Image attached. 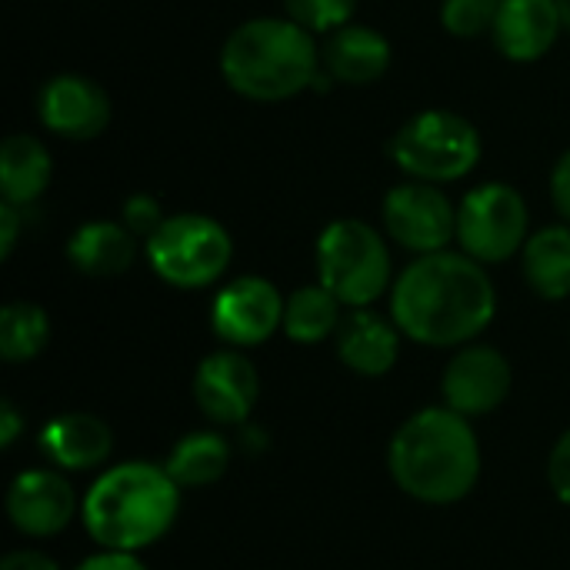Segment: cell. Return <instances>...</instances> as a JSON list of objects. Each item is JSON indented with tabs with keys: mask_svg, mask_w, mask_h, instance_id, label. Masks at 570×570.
<instances>
[{
	"mask_svg": "<svg viewBox=\"0 0 570 570\" xmlns=\"http://www.w3.org/2000/svg\"><path fill=\"white\" fill-rule=\"evenodd\" d=\"M401 341H404V334L394 324V317L391 314L384 317L371 307L351 311L334 337L341 364L361 377L391 374L401 357Z\"/></svg>",
	"mask_w": 570,
	"mask_h": 570,
	"instance_id": "obj_17",
	"label": "cell"
},
{
	"mask_svg": "<svg viewBox=\"0 0 570 570\" xmlns=\"http://www.w3.org/2000/svg\"><path fill=\"white\" fill-rule=\"evenodd\" d=\"M548 190H551V204L554 210L561 214V220L570 224V147L558 157V164L551 167V180H548Z\"/></svg>",
	"mask_w": 570,
	"mask_h": 570,
	"instance_id": "obj_29",
	"label": "cell"
},
{
	"mask_svg": "<svg viewBox=\"0 0 570 570\" xmlns=\"http://www.w3.org/2000/svg\"><path fill=\"white\" fill-rule=\"evenodd\" d=\"M564 33L558 0H501L491 40L501 57L514 63H534L554 50Z\"/></svg>",
	"mask_w": 570,
	"mask_h": 570,
	"instance_id": "obj_15",
	"label": "cell"
},
{
	"mask_svg": "<svg viewBox=\"0 0 570 570\" xmlns=\"http://www.w3.org/2000/svg\"><path fill=\"white\" fill-rule=\"evenodd\" d=\"M230 458H234V451H230L224 434H217V431H190L170 448L164 468L177 481L180 491H194V488L217 484L227 474Z\"/></svg>",
	"mask_w": 570,
	"mask_h": 570,
	"instance_id": "obj_22",
	"label": "cell"
},
{
	"mask_svg": "<svg viewBox=\"0 0 570 570\" xmlns=\"http://www.w3.org/2000/svg\"><path fill=\"white\" fill-rule=\"evenodd\" d=\"M387 297L401 334L424 347H464L498 314V291L488 267L454 247L414 257Z\"/></svg>",
	"mask_w": 570,
	"mask_h": 570,
	"instance_id": "obj_1",
	"label": "cell"
},
{
	"mask_svg": "<svg viewBox=\"0 0 570 570\" xmlns=\"http://www.w3.org/2000/svg\"><path fill=\"white\" fill-rule=\"evenodd\" d=\"M284 304L287 297L274 281L261 274H240L214 294L210 327L227 347H261L284 327Z\"/></svg>",
	"mask_w": 570,
	"mask_h": 570,
	"instance_id": "obj_10",
	"label": "cell"
},
{
	"mask_svg": "<svg viewBox=\"0 0 570 570\" xmlns=\"http://www.w3.org/2000/svg\"><path fill=\"white\" fill-rule=\"evenodd\" d=\"M80 521L100 551L140 554L157 544L180 514V488L164 464L124 461L97 474L80 498Z\"/></svg>",
	"mask_w": 570,
	"mask_h": 570,
	"instance_id": "obj_4",
	"label": "cell"
},
{
	"mask_svg": "<svg viewBox=\"0 0 570 570\" xmlns=\"http://www.w3.org/2000/svg\"><path fill=\"white\" fill-rule=\"evenodd\" d=\"M387 234L361 217H337L317 234V281L347 307H374L394 287Z\"/></svg>",
	"mask_w": 570,
	"mask_h": 570,
	"instance_id": "obj_5",
	"label": "cell"
},
{
	"mask_svg": "<svg viewBox=\"0 0 570 570\" xmlns=\"http://www.w3.org/2000/svg\"><path fill=\"white\" fill-rule=\"evenodd\" d=\"M20 224H23V210L0 200V257L10 261L13 247H17V237H20Z\"/></svg>",
	"mask_w": 570,
	"mask_h": 570,
	"instance_id": "obj_30",
	"label": "cell"
},
{
	"mask_svg": "<svg viewBox=\"0 0 570 570\" xmlns=\"http://www.w3.org/2000/svg\"><path fill=\"white\" fill-rule=\"evenodd\" d=\"M0 570H60V564L50 554H43V551L23 548V551H10L0 561Z\"/></svg>",
	"mask_w": 570,
	"mask_h": 570,
	"instance_id": "obj_32",
	"label": "cell"
},
{
	"mask_svg": "<svg viewBox=\"0 0 570 570\" xmlns=\"http://www.w3.org/2000/svg\"><path fill=\"white\" fill-rule=\"evenodd\" d=\"M357 0H284V13L307 27L311 33H334L337 27L351 23Z\"/></svg>",
	"mask_w": 570,
	"mask_h": 570,
	"instance_id": "obj_26",
	"label": "cell"
},
{
	"mask_svg": "<svg viewBox=\"0 0 570 570\" xmlns=\"http://www.w3.org/2000/svg\"><path fill=\"white\" fill-rule=\"evenodd\" d=\"M261 397V374L254 361L237 347L207 354L194 371V404L210 424L240 428Z\"/></svg>",
	"mask_w": 570,
	"mask_h": 570,
	"instance_id": "obj_12",
	"label": "cell"
},
{
	"mask_svg": "<svg viewBox=\"0 0 570 570\" xmlns=\"http://www.w3.org/2000/svg\"><path fill=\"white\" fill-rule=\"evenodd\" d=\"M387 471L421 504L448 508L464 501L481 481V444L471 417L448 404L411 414L387 444Z\"/></svg>",
	"mask_w": 570,
	"mask_h": 570,
	"instance_id": "obj_2",
	"label": "cell"
},
{
	"mask_svg": "<svg viewBox=\"0 0 570 570\" xmlns=\"http://www.w3.org/2000/svg\"><path fill=\"white\" fill-rule=\"evenodd\" d=\"M514 387V371L511 361L481 341H471L454 351L441 374V397L451 411L464 417H488L494 414Z\"/></svg>",
	"mask_w": 570,
	"mask_h": 570,
	"instance_id": "obj_11",
	"label": "cell"
},
{
	"mask_svg": "<svg viewBox=\"0 0 570 570\" xmlns=\"http://www.w3.org/2000/svg\"><path fill=\"white\" fill-rule=\"evenodd\" d=\"M481 157L484 137L474 120L444 107H431L407 117L391 140V160L401 174L441 187L474 174Z\"/></svg>",
	"mask_w": 570,
	"mask_h": 570,
	"instance_id": "obj_6",
	"label": "cell"
},
{
	"mask_svg": "<svg viewBox=\"0 0 570 570\" xmlns=\"http://www.w3.org/2000/svg\"><path fill=\"white\" fill-rule=\"evenodd\" d=\"M120 220H124V227H127L137 240H147V237L167 220V214H164V204H160L154 194H130V197L120 204Z\"/></svg>",
	"mask_w": 570,
	"mask_h": 570,
	"instance_id": "obj_27",
	"label": "cell"
},
{
	"mask_svg": "<svg viewBox=\"0 0 570 570\" xmlns=\"http://www.w3.org/2000/svg\"><path fill=\"white\" fill-rule=\"evenodd\" d=\"M50 344V317L33 301H10L0 311V357L7 364H30Z\"/></svg>",
	"mask_w": 570,
	"mask_h": 570,
	"instance_id": "obj_24",
	"label": "cell"
},
{
	"mask_svg": "<svg viewBox=\"0 0 570 570\" xmlns=\"http://www.w3.org/2000/svg\"><path fill=\"white\" fill-rule=\"evenodd\" d=\"M381 224L384 234L407 254H438L458 240V204L441 184L407 177L384 194Z\"/></svg>",
	"mask_w": 570,
	"mask_h": 570,
	"instance_id": "obj_9",
	"label": "cell"
},
{
	"mask_svg": "<svg viewBox=\"0 0 570 570\" xmlns=\"http://www.w3.org/2000/svg\"><path fill=\"white\" fill-rule=\"evenodd\" d=\"M531 210L524 194L504 180H484L458 200V250L478 264H504L524 250Z\"/></svg>",
	"mask_w": 570,
	"mask_h": 570,
	"instance_id": "obj_8",
	"label": "cell"
},
{
	"mask_svg": "<svg viewBox=\"0 0 570 570\" xmlns=\"http://www.w3.org/2000/svg\"><path fill=\"white\" fill-rule=\"evenodd\" d=\"M53 180V157L33 134H7L0 144V197L20 210L33 207Z\"/></svg>",
	"mask_w": 570,
	"mask_h": 570,
	"instance_id": "obj_20",
	"label": "cell"
},
{
	"mask_svg": "<svg viewBox=\"0 0 570 570\" xmlns=\"http://www.w3.org/2000/svg\"><path fill=\"white\" fill-rule=\"evenodd\" d=\"M521 274L544 301L570 297V224H548L531 230L521 250Z\"/></svg>",
	"mask_w": 570,
	"mask_h": 570,
	"instance_id": "obj_21",
	"label": "cell"
},
{
	"mask_svg": "<svg viewBox=\"0 0 570 570\" xmlns=\"http://www.w3.org/2000/svg\"><path fill=\"white\" fill-rule=\"evenodd\" d=\"M40 451L50 461V468H57L63 474L97 471L114 451V431L97 414L67 411L43 424Z\"/></svg>",
	"mask_w": 570,
	"mask_h": 570,
	"instance_id": "obj_16",
	"label": "cell"
},
{
	"mask_svg": "<svg viewBox=\"0 0 570 570\" xmlns=\"http://www.w3.org/2000/svg\"><path fill=\"white\" fill-rule=\"evenodd\" d=\"M110 94L87 73H53L37 94V120L60 140H94L110 124Z\"/></svg>",
	"mask_w": 570,
	"mask_h": 570,
	"instance_id": "obj_14",
	"label": "cell"
},
{
	"mask_svg": "<svg viewBox=\"0 0 570 570\" xmlns=\"http://www.w3.org/2000/svg\"><path fill=\"white\" fill-rule=\"evenodd\" d=\"M144 257L167 287L204 291L234 264V237L210 214H167V220L144 240Z\"/></svg>",
	"mask_w": 570,
	"mask_h": 570,
	"instance_id": "obj_7",
	"label": "cell"
},
{
	"mask_svg": "<svg viewBox=\"0 0 570 570\" xmlns=\"http://www.w3.org/2000/svg\"><path fill=\"white\" fill-rule=\"evenodd\" d=\"M73 570H147V564L137 554H120V551H97L87 561H80Z\"/></svg>",
	"mask_w": 570,
	"mask_h": 570,
	"instance_id": "obj_31",
	"label": "cell"
},
{
	"mask_svg": "<svg viewBox=\"0 0 570 570\" xmlns=\"http://www.w3.org/2000/svg\"><path fill=\"white\" fill-rule=\"evenodd\" d=\"M344 304L317 281V284H304L297 287L287 304H284V334L294 344H321L327 337H337L341 324H344Z\"/></svg>",
	"mask_w": 570,
	"mask_h": 570,
	"instance_id": "obj_23",
	"label": "cell"
},
{
	"mask_svg": "<svg viewBox=\"0 0 570 570\" xmlns=\"http://www.w3.org/2000/svg\"><path fill=\"white\" fill-rule=\"evenodd\" d=\"M67 264L83 277H120L137 261V237L124 220H87L67 237Z\"/></svg>",
	"mask_w": 570,
	"mask_h": 570,
	"instance_id": "obj_19",
	"label": "cell"
},
{
	"mask_svg": "<svg viewBox=\"0 0 570 570\" xmlns=\"http://www.w3.org/2000/svg\"><path fill=\"white\" fill-rule=\"evenodd\" d=\"M224 83L254 104H281L314 90L324 73L317 33L284 17H250L237 23L220 47Z\"/></svg>",
	"mask_w": 570,
	"mask_h": 570,
	"instance_id": "obj_3",
	"label": "cell"
},
{
	"mask_svg": "<svg viewBox=\"0 0 570 570\" xmlns=\"http://www.w3.org/2000/svg\"><path fill=\"white\" fill-rule=\"evenodd\" d=\"M83 501H77L73 484L57 468H33L10 481L7 488V521L17 534L43 541L67 531Z\"/></svg>",
	"mask_w": 570,
	"mask_h": 570,
	"instance_id": "obj_13",
	"label": "cell"
},
{
	"mask_svg": "<svg viewBox=\"0 0 570 570\" xmlns=\"http://www.w3.org/2000/svg\"><path fill=\"white\" fill-rule=\"evenodd\" d=\"M501 0H441V27L451 37L474 40L494 30Z\"/></svg>",
	"mask_w": 570,
	"mask_h": 570,
	"instance_id": "obj_25",
	"label": "cell"
},
{
	"mask_svg": "<svg viewBox=\"0 0 570 570\" xmlns=\"http://www.w3.org/2000/svg\"><path fill=\"white\" fill-rule=\"evenodd\" d=\"M548 484H551L554 498L570 508V428L558 438V444L551 448V458H548Z\"/></svg>",
	"mask_w": 570,
	"mask_h": 570,
	"instance_id": "obj_28",
	"label": "cell"
},
{
	"mask_svg": "<svg viewBox=\"0 0 570 570\" xmlns=\"http://www.w3.org/2000/svg\"><path fill=\"white\" fill-rule=\"evenodd\" d=\"M321 53H324V70L334 77V83H347V87L377 83L394 60L391 40L377 27L354 23V20L327 33Z\"/></svg>",
	"mask_w": 570,
	"mask_h": 570,
	"instance_id": "obj_18",
	"label": "cell"
},
{
	"mask_svg": "<svg viewBox=\"0 0 570 570\" xmlns=\"http://www.w3.org/2000/svg\"><path fill=\"white\" fill-rule=\"evenodd\" d=\"M23 431V417L13 401H0V448H13Z\"/></svg>",
	"mask_w": 570,
	"mask_h": 570,
	"instance_id": "obj_33",
	"label": "cell"
}]
</instances>
